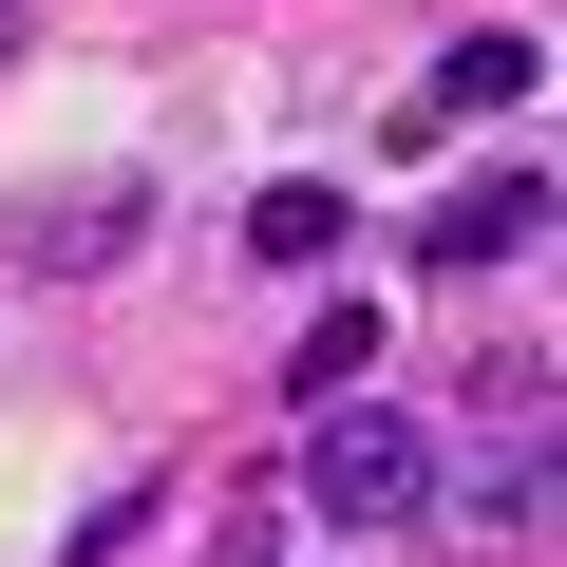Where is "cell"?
<instances>
[{"instance_id":"3","label":"cell","mask_w":567,"mask_h":567,"mask_svg":"<svg viewBox=\"0 0 567 567\" xmlns=\"http://www.w3.org/2000/svg\"><path fill=\"white\" fill-rule=\"evenodd\" d=\"M284 398H303V416L322 398H379V303H322L303 341H284Z\"/></svg>"},{"instance_id":"5","label":"cell","mask_w":567,"mask_h":567,"mask_svg":"<svg viewBox=\"0 0 567 567\" xmlns=\"http://www.w3.org/2000/svg\"><path fill=\"white\" fill-rule=\"evenodd\" d=\"M133 227H152L133 189H76V208H20V265H114Z\"/></svg>"},{"instance_id":"2","label":"cell","mask_w":567,"mask_h":567,"mask_svg":"<svg viewBox=\"0 0 567 567\" xmlns=\"http://www.w3.org/2000/svg\"><path fill=\"white\" fill-rule=\"evenodd\" d=\"M548 227V171H473V189H435V227H416V265H511Z\"/></svg>"},{"instance_id":"4","label":"cell","mask_w":567,"mask_h":567,"mask_svg":"<svg viewBox=\"0 0 567 567\" xmlns=\"http://www.w3.org/2000/svg\"><path fill=\"white\" fill-rule=\"evenodd\" d=\"M529 76H548V58L492 20V39H454V58H435V114H529Z\"/></svg>"},{"instance_id":"1","label":"cell","mask_w":567,"mask_h":567,"mask_svg":"<svg viewBox=\"0 0 567 567\" xmlns=\"http://www.w3.org/2000/svg\"><path fill=\"white\" fill-rule=\"evenodd\" d=\"M303 511H322V529H416V511H454V454H435L416 416H379V398H322Z\"/></svg>"},{"instance_id":"8","label":"cell","mask_w":567,"mask_h":567,"mask_svg":"<svg viewBox=\"0 0 567 567\" xmlns=\"http://www.w3.org/2000/svg\"><path fill=\"white\" fill-rule=\"evenodd\" d=\"M20 20H39V0H0V58H20Z\"/></svg>"},{"instance_id":"7","label":"cell","mask_w":567,"mask_h":567,"mask_svg":"<svg viewBox=\"0 0 567 567\" xmlns=\"http://www.w3.org/2000/svg\"><path fill=\"white\" fill-rule=\"evenodd\" d=\"M454 492H473V511H492V529H529V511H548V435H511V454H473V473H454Z\"/></svg>"},{"instance_id":"6","label":"cell","mask_w":567,"mask_h":567,"mask_svg":"<svg viewBox=\"0 0 567 567\" xmlns=\"http://www.w3.org/2000/svg\"><path fill=\"white\" fill-rule=\"evenodd\" d=\"M322 246H341V189H322V171H284V189L246 208V265H322Z\"/></svg>"}]
</instances>
